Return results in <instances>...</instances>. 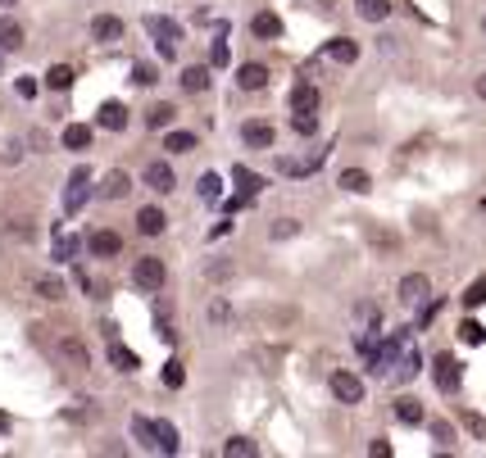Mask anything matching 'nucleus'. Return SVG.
<instances>
[{
	"mask_svg": "<svg viewBox=\"0 0 486 458\" xmlns=\"http://www.w3.org/2000/svg\"><path fill=\"white\" fill-rule=\"evenodd\" d=\"M164 227H168L164 209L146 204V209H141V214H137V232H141V236H159V232H164Z\"/></svg>",
	"mask_w": 486,
	"mask_h": 458,
	"instance_id": "9b49d317",
	"label": "nucleus"
},
{
	"mask_svg": "<svg viewBox=\"0 0 486 458\" xmlns=\"http://www.w3.org/2000/svg\"><path fill=\"white\" fill-rule=\"evenodd\" d=\"M132 190V177L128 173H119V168H114V173H104V182H100V195L104 200H123Z\"/></svg>",
	"mask_w": 486,
	"mask_h": 458,
	"instance_id": "f3484780",
	"label": "nucleus"
},
{
	"mask_svg": "<svg viewBox=\"0 0 486 458\" xmlns=\"http://www.w3.org/2000/svg\"><path fill=\"white\" fill-rule=\"evenodd\" d=\"M18 46H23V23L0 14V50H18Z\"/></svg>",
	"mask_w": 486,
	"mask_h": 458,
	"instance_id": "dca6fc26",
	"label": "nucleus"
},
{
	"mask_svg": "<svg viewBox=\"0 0 486 458\" xmlns=\"http://www.w3.org/2000/svg\"><path fill=\"white\" fill-rule=\"evenodd\" d=\"M109 363L119 368V372H137V368H141V359L132 354L128 345H119V340H109Z\"/></svg>",
	"mask_w": 486,
	"mask_h": 458,
	"instance_id": "b1692460",
	"label": "nucleus"
},
{
	"mask_svg": "<svg viewBox=\"0 0 486 458\" xmlns=\"http://www.w3.org/2000/svg\"><path fill=\"white\" fill-rule=\"evenodd\" d=\"M427 291H432V282H427L423 272H409V277H400V304H423L427 300Z\"/></svg>",
	"mask_w": 486,
	"mask_h": 458,
	"instance_id": "423d86ee",
	"label": "nucleus"
},
{
	"mask_svg": "<svg viewBox=\"0 0 486 458\" xmlns=\"http://www.w3.org/2000/svg\"><path fill=\"white\" fill-rule=\"evenodd\" d=\"M132 82H137V87H155L159 69H155V64H132Z\"/></svg>",
	"mask_w": 486,
	"mask_h": 458,
	"instance_id": "e433bc0d",
	"label": "nucleus"
},
{
	"mask_svg": "<svg viewBox=\"0 0 486 458\" xmlns=\"http://www.w3.org/2000/svg\"><path fill=\"white\" fill-rule=\"evenodd\" d=\"M146 32L155 36V46H159V60H173V55H177V46H182V27H177V18L150 14V18H146Z\"/></svg>",
	"mask_w": 486,
	"mask_h": 458,
	"instance_id": "f257e3e1",
	"label": "nucleus"
},
{
	"mask_svg": "<svg viewBox=\"0 0 486 458\" xmlns=\"http://www.w3.org/2000/svg\"><path fill=\"white\" fill-rule=\"evenodd\" d=\"M236 82H241L245 91H264V87H269V69H264V64H241Z\"/></svg>",
	"mask_w": 486,
	"mask_h": 458,
	"instance_id": "a211bd4d",
	"label": "nucleus"
},
{
	"mask_svg": "<svg viewBox=\"0 0 486 458\" xmlns=\"http://www.w3.org/2000/svg\"><path fill=\"white\" fill-rule=\"evenodd\" d=\"M318 104H323V95H318V87H309V82L291 91V109L295 113H318Z\"/></svg>",
	"mask_w": 486,
	"mask_h": 458,
	"instance_id": "ddd939ff",
	"label": "nucleus"
},
{
	"mask_svg": "<svg viewBox=\"0 0 486 458\" xmlns=\"http://www.w3.org/2000/svg\"><path fill=\"white\" fill-rule=\"evenodd\" d=\"M432 440L441 445V450H450V445H454V426L441 422V417H432Z\"/></svg>",
	"mask_w": 486,
	"mask_h": 458,
	"instance_id": "58836bf2",
	"label": "nucleus"
},
{
	"mask_svg": "<svg viewBox=\"0 0 486 458\" xmlns=\"http://www.w3.org/2000/svg\"><path fill=\"white\" fill-rule=\"evenodd\" d=\"M332 395H337L341 404H364V381L341 368V372H332Z\"/></svg>",
	"mask_w": 486,
	"mask_h": 458,
	"instance_id": "7ed1b4c3",
	"label": "nucleus"
},
{
	"mask_svg": "<svg viewBox=\"0 0 486 458\" xmlns=\"http://www.w3.org/2000/svg\"><path fill=\"white\" fill-rule=\"evenodd\" d=\"M482 36H486V18H482Z\"/></svg>",
	"mask_w": 486,
	"mask_h": 458,
	"instance_id": "864d4df0",
	"label": "nucleus"
},
{
	"mask_svg": "<svg viewBox=\"0 0 486 458\" xmlns=\"http://www.w3.org/2000/svg\"><path fill=\"white\" fill-rule=\"evenodd\" d=\"M241 141H245L250 150H269V146H273V127H269V123H245V127H241Z\"/></svg>",
	"mask_w": 486,
	"mask_h": 458,
	"instance_id": "4468645a",
	"label": "nucleus"
},
{
	"mask_svg": "<svg viewBox=\"0 0 486 458\" xmlns=\"http://www.w3.org/2000/svg\"><path fill=\"white\" fill-rule=\"evenodd\" d=\"M155 440H159V454H177V426L173 422H155Z\"/></svg>",
	"mask_w": 486,
	"mask_h": 458,
	"instance_id": "bb28decb",
	"label": "nucleus"
},
{
	"mask_svg": "<svg viewBox=\"0 0 486 458\" xmlns=\"http://www.w3.org/2000/svg\"><path fill=\"white\" fill-rule=\"evenodd\" d=\"M100 127H109V132H123V127H128V109H123L119 100L100 104Z\"/></svg>",
	"mask_w": 486,
	"mask_h": 458,
	"instance_id": "412c9836",
	"label": "nucleus"
},
{
	"mask_svg": "<svg viewBox=\"0 0 486 458\" xmlns=\"http://www.w3.org/2000/svg\"><path fill=\"white\" fill-rule=\"evenodd\" d=\"M323 159H328V150H318V155H309V159H278V173L282 177H309V173L323 168Z\"/></svg>",
	"mask_w": 486,
	"mask_h": 458,
	"instance_id": "0eeeda50",
	"label": "nucleus"
},
{
	"mask_svg": "<svg viewBox=\"0 0 486 458\" xmlns=\"http://www.w3.org/2000/svg\"><path fill=\"white\" fill-rule=\"evenodd\" d=\"M291 127L300 132V137H313V132H318V113H295Z\"/></svg>",
	"mask_w": 486,
	"mask_h": 458,
	"instance_id": "ea45409f",
	"label": "nucleus"
},
{
	"mask_svg": "<svg viewBox=\"0 0 486 458\" xmlns=\"http://www.w3.org/2000/svg\"><path fill=\"white\" fill-rule=\"evenodd\" d=\"M236 182H241V190H245V195H259V186H264V177L259 173H250V168H241V164H236Z\"/></svg>",
	"mask_w": 486,
	"mask_h": 458,
	"instance_id": "72a5a7b5",
	"label": "nucleus"
},
{
	"mask_svg": "<svg viewBox=\"0 0 486 458\" xmlns=\"http://www.w3.org/2000/svg\"><path fill=\"white\" fill-rule=\"evenodd\" d=\"M287 236H295V223H291V218H282V223H273V241H287Z\"/></svg>",
	"mask_w": 486,
	"mask_h": 458,
	"instance_id": "a18cd8bd",
	"label": "nucleus"
},
{
	"mask_svg": "<svg viewBox=\"0 0 486 458\" xmlns=\"http://www.w3.org/2000/svg\"><path fill=\"white\" fill-rule=\"evenodd\" d=\"M18 95H36V82L32 78H18Z\"/></svg>",
	"mask_w": 486,
	"mask_h": 458,
	"instance_id": "09e8293b",
	"label": "nucleus"
},
{
	"mask_svg": "<svg viewBox=\"0 0 486 458\" xmlns=\"http://www.w3.org/2000/svg\"><path fill=\"white\" fill-rule=\"evenodd\" d=\"M368 186H373V182H368L364 168H346V173H341V190H350V195H364Z\"/></svg>",
	"mask_w": 486,
	"mask_h": 458,
	"instance_id": "a878e982",
	"label": "nucleus"
},
{
	"mask_svg": "<svg viewBox=\"0 0 486 458\" xmlns=\"http://www.w3.org/2000/svg\"><path fill=\"white\" fill-rule=\"evenodd\" d=\"M223 454H227V458H255V454H259V445L245 440V436H232V440L223 445Z\"/></svg>",
	"mask_w": 486,
	"mask_h": 458,
	"instance_id": "cd10ccee",
	"label": "nucleus"
},
{
	"mask_svg": "<svg viewBox=\"0 0 486 458\" xmlns=\"http://www.w3.org/2000/svg\"><path fill=\"white\" fill-rule=\"evenodd\" d=\"M146 186L150 190H159V195H168V190H177V177H173V168L164 164V159H155V164H146Z\"/></svg>",
	"mask_w": 486,
	"mask_h": 458,
	"instance_id": "39448f33",
	"label": "nucleus"
},
{
	"mask_svg": "<svg viewBox=\"0 0 486 458\" xmlns=\"http://www.w3.org/2000/svg\"><path fill=\"white\" fill-rule=\"evenodd\" d=\"M209 64H214V69H223V64H227V46H223V41L209 46Z\"/></svg>",
	"mask_w": 486,
	"mask_h": 458,
	"instance_id": "c03bdc74",
	"label": "nucleus"
},
{
	"mask_svg": "<svg viewBox=\"0 0 486 458\" xmlns=\"http://www.w3.org/2000/svg\"><path fill=\"white\" fill-rule=\"evenodd\" d=\"M459 340H468V345H482V340H486V327H482V322H473V318H464V322H459Z\"/></svg>",
	"mask_w": 486,
	"mask_h": 458,
	"instance_id": "c9c22d12",
	"label": "nucleus"
},
{
	"mask_svg": "<svg viewBox=\"0 0 486 458\" xmlns=\"http://www.w3.org/2000/svg\"><path fill=\"white\" fill-rule=\"evenodd\" d=\"M396 377H400V381L418 377V354H409V349H405V354H400V368H396Z\"/></svg>",
	"mask_w": 486,
	"mask_h": 458,
	"instance_id": "a19ab883",
	"label": "nucleus"
},
{
	"mask_svg": "<svg viewBox=\"0 0 486 458\" xmlns=\"http://www.w3.org/2000/svg\"><path fill=\"white\" fill-rule=\"evenodd\" d=\"M250 32H255V36H264V41H278V36H282V18L273 14V9H264V14H255V18H250Z\"/></svg>",
	"mask_w": 486,
	"mask_h": 458,
	"instance_id": "9d476101",
	"label": "nucleus"
},
{
	"mask_svg": "<svg viewBox=\"0 0 486 458\" xmlns=\"http://www.w3.org/2000/svg\"><path fill=\"white\" fill-rule=\"evenodd\" d=\"M323 50H328V60H337V64H355V60H359V46H355V41H346V36L328 41Z\"/></svg>",
	"mask_w": 486,
	"mask_h": 458,
	"instance_id": "aec40b11",
	"label": "nucleus"
},
{
	"mask_svg": "<svg viewBox=\"0 0 486 458\" xmlns=\"http://www.w3.org/2000/svg\"><path fill=\"white\" fill-rule=\"evenodd\" d=\"M359 18H368V23H386L391 18V0H355Z\"/></svg>",
	"mask_w": 486,
	"mask_h": 458,
	"instance_id": "5701e85b",
	"label": "nucleus"
},
{
	"mask_svg": "<svg viewBox=\"0 0 486 458\" xmlns=\"http://www.w3.org/2000/svg\"><path fill=\"white\" fill-rule=\"evenodd\" d=\"M0 5H18V0H0Z\"/></svg>",
	"mask_w": 486,
	"mask_h": 458,
	"instance_id": "603ef678",
	"label": "nucleus"
},
{
	"mask_svg": "<svg viewBox=\"0 0 486 458\" xmlns=\"http://www.w3.org/2000/svg\"><path fill=\"white\" fill-rule=\"evenodd\" d=\"M196 190H200V200H218V195H223V177H218V173H205Z\"/></svg>",
	"mask_w": 486,
	"mask_h": 458,
	"instance_id": "f704fd0d",
	"label": "nucleus"
},
{
	"mask_svg": "<svg viewBox=\"0 0 486 458\" xmlns=\"http://www.w3.org/2000/svg\"><path fill=\"white\" fill-rule=\"evenodd\" d=\"M182 381H187V368L177 363V359H173V363H164V386H182Z\"/></svg>",
	"mask_w": 486,
	"mask_h": 458,
	"instance_id": "37998d69",
	"label": "nucleus"
},
{
	"mask_svg": "<svg viewBox=\"0 0 486 458\" xmlns=\"http://www.w3.org/2000/svg\"><path fill=\"white\" fill-rule=\"evenodd\" d=\"M0 431H9V417L5 413H0Z\"/></svg>",
	"mask_w": 486,
	"mask_h": 458,
	"instance_id": "3c124183",
	"label": "nucleus"
},
{
	"mask_svg": "<svg viewBox=\"0 0 486 458\" xmlns=\"http://www.w3.org/2000/svg\"><path fill=\"white\" fill-rule=\"evenodd\" d=\"M164 150H173V155L196 150V132H168V137H164Z\"/></svg>",
	"mask_w": 486,
	"mask_h": 458,
	"instance_id": "7c9ffc66",
	"label": "nucleus"
},
{
	"mask_svg": "<svg viewBox=\"0 0 486 458\" xmlns=\"http://www.w3.org/2000/svg\"><path fill=\"white\" fill-rule=\"evenodd\" d=\"M436 386H441L445 390V395H454V390H459V359H454V354H436Z\"/></svg>",
	"mask_w": 486,
	"mask_h": 458,
	"instance_id": "20e7f679",
	"label": "nucleus"
},
{
	"mask_svg": "<svg viewBox=\"0 0 486 458\" xmlns=\"http://www.w3.org/2000/svg\"><path fill=\"white\" fill-rule=\"evenodd\" d=\"M132 282H137V291H164V282H168V268H164V259H155V254H146V259H137V268H132Z\"/></svg>",
	"mask_w": 486,
	"mask_h": 458,
	"instance_id": "f03ea898",
	"label": "nucleus"
},
{
	"mask_svg": "<svg viewBox=\"0 0 486 458\" xmlns=\"http://www.w3.org/2000/svg\"><path fill=\"white\" fill-rule=\"evenodd\" d=\"M478 95H482V100H486V73H482V78H478Z\"/></svg>",
	"mask_w": 486,
	"mask_h": 458,
	"instance_id": "8fccbe9b",
	"label": "nucleus"
},
{
	"mask_svg": "<svg viewBox=\"0 0 486 458\" xmlns=\"http://www.w3.org/2000/svg\"><path fill=\"white\" fill-rule=\"evenodd\" d=\"M368 454H373V458H391V445L386 440H373V445H368Z\"/></svg>",
	"mask_w": 486,
	"mask_h": 458,
	"instance_id": "de8ad7c7",
	"label": "nucleus"
},
{
	"mask_svg": "<svg viewBox=\"0 0 486 458\" xmlns=\"http://www.w3.org/2000/svg\"><path fill=\"white\" fill-rule=\"evenodd\" d=\"M209 78L214 73L205 69V64H191V69H182V87L191 91V95H200V91H209Z\"/></svg>",
	"mask_w": 486,
	"mask_h": 458,
	"instance_id": "6ab92c4d",
	"label": "nucleus"
},
{
	"mask_svg": "<svg viewBox=\"0 0 486 458\" xmlns=\"http://www.w3.org/2000/svg\"><path fill=\"white\" fill-rule=\"evenodd\" d=\"M87 182H91V173L87 168H78V173H73V182H69V190H64V209H69V214H78L82 204H87Z\"/></svg>",
	"mask_w": 486,
	"mask_h": 458,
	"instance_id": "6e6552de",
	"label": "nucleus"
},
{
	"mask_svg": "<svg viewBox=\"0 0 486 458\" xmlns=\"http://www.w3.org/2000/svg\"><path fill=\"white\" fill-rule=\"evenodd\" d=\"M36 295L41 300H64V282L60 277H36Z\"/></svg>",
	"mask_w": 486,
	"mask_h": 458,
	"instance_id": "473e14b6",
	"label": "nucleus"
},
{
	"mask_svg": "<svg viewBox=\"0 0 486 458\" xmlns=\"http://www.w3.org/2000/svg\"><path fill=\"white\" fill-rule=\"evenodd\" d=\"M91 146V127L87 123H69L64 127V150H87Z\"/></svg>",
	"mask_w": 486,
	"mask_h": 458,
	"instance_id": "393cba45",
	"label": "nucleus"
},
{
	"mask_svg": "<svg viewBox=\"0 0 486 458\" xmlns=\"http://www.w3.org/2000/svg\"><path fill=\"white\" fill-rule=\"evenodd\" d=\"M60 359H64V363H73V368H91V359H87V349H82V340L78 336H64L60 340Z\"/></svg>",
	"mask_w": 486,
	"mask_h": 458,
	"instance_id": "2eb2a0df",
	"label": "nucleus"
},
{
	"mask_svg": "<svg viewBox=\"0 0 486 458\" xmlns=\"http://www.w3.org/2000/svg\"><path fill=\"white\" fill-rule=\"evenodd\" d=\"M91 254H96V259H114V254L123 250V236L119 232H109V227H100V232H91Z\"/></svg>",
	"mask_w": 486,
	"mask_h": 458,
	"instance_id": "1a4fd4ad",
	"label": "nucleus"
},
{
	"mask_svg": "<svg viewBox=\"0 0 486 458\" xmlns=\"http://www.w3.org/2000/svg\"><path fill=\"white\" fill-rule=\"evenodd\" d=\"M396 417H400L405 426H418V422H423V404H418L414 395H400V399H396Z\"/></svg>",
	"mask_w": 486,
	"mask_h": 458,
	"instance_id": "4be33fe9",
	"label": "nucleus"
},
{
	"mask_svg": "<svg viewBox=\"0 0 486 458\" xmlns=\"http://www.w3.org/2000/svg\"><path fill=\"white\" fill-rule=\"evenodd\" d=\"M91 36L109 46V41H119V36H123V23L114 14H96V18H91Z\"/></svg>",
	"mask_w": 486,
	"mask_h": 458,
	"instance_id": "f8f14e48",
	"label": "nucleus"
},
{
	"mask_svg": "<svg viewBox=\"0 0 486 458\" xmlns=\"http://www.w3.org/2000/svg\"><path fill=\"white\" fill-rule=\"evenodd\" d=\"M46 87H50V91H69L73 87V69H69V64H55V69L46 73Z\"/></svg>",
	"mask_w": 486,
	"mask_h": 458,
	"instance_id": "c756f323",
	"label": "nucleus"
},
{
	"mask_svg": "<svg viewBox=\"0 0 486 458\" xmlns=\"http://www.w3.org/2000/svg\"><path fill=\"white\" fill-rule=\"evenodd\" d=\"M173 118H177V109H173V104H155V109L146 113V123H150V127H168Z\"/></svg>",
	"mask_w": 486,
	"mask_h": 458,
	"instance_id": "4c0bfd02",
	"label": "nucleus"
},
{
	"mask_svg": "<svg viewBox=\"0 0 486 458\" xmlns=\"http://www.w3.org/2000/svg\"><path fill=\"white\" fill-rule=\"evenodd\" d=\"M209 318H214V322H227V304L214 300V304H209Z\"/></svg>",
	"mask_w": 486,
	"mask_h": 458,
	"instance_id": "49530a36",
	"label": "nucleus"
},
{
	"mask_svg": "<svg viewBox=\"0 0 486 458\" xmlns=\"http://www.w3.org/2000/svg\"><path fill=\"white\" fill-rule=\"evenodd\" d=\"M78 254V236H60L55 241V259H73Z\"/></svg>",
	"mask_w": 486,
	"mask_h": 458,
	"instance_id": "79ce46f5",
	"label": "nucleus"
},
{
	"mask_svg": "<svg viewBox=\"0 0 486 458\" xmlns=\"http://www.w3.org/2000/svg\"><path fill=\"white\" fill-rule=\"evenodd\" d=\"M459 300H464V309H482V304H486V277H478V282H473Z\"/></svg>",
	"mask_w": 486,
	"mask_h": 458,
	"instance_id": "2f4dec72",
	"label": "nucleus"
},
{
	"mask_svg": "<svg viewBox=\"0 0 486 458\" xmlns=\"http://www.w3.org/2000/svg\"><path fill=\"white\" fill-rule=\"evenodd\" d=\"M132 436H137L141 445H146V450H159V440H155V422H146V417H132Z\"/></svg>",
	"mask_w": 486,
	"mask_h": 458,
	"instance_id": "c85d7f7f",
	"label": "nucleus"
}]
</instances>
